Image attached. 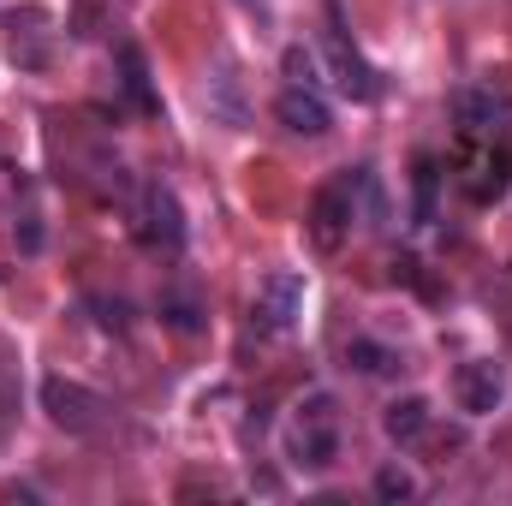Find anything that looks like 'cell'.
Segmentation results:
<instances>
[{"instance_id": "obj_1", "label": "cell", "mask_w": 512, "mask_h": 506, "mask_svg": "<svg viewBox=\"0 0 512 506\" xmlns=\"http://www.w3.org/2000/svg\"><path fill=\"white\" fill-rule=\"evenodd\" d=\"M286 459L298 471H328L340 459V405H334V393L298 399V411L286 423Z\"/></svg>"}, {"instance_id": "obj_2", "label": "cell", "mask_w": 512, "mask_h": 506, "mask_svg": "<svg viewBox=\"0 0 512 506\" xmlns=\"http://www.w3.org/2000/svg\"><path fill=\"white\" fill-rule=\"evenodd\" d=\"M453 185L471 203H495L512 185L507 143H495V131H459V143H453Z\"/></svg>"}, {"instance_id": "obj_3", "label": "cell", "mask_w": 512, "mask_h": 506, "mask_svg": "<svg viewBox=\"0 0 512 506\" xmlns=\"http://www.w3.org/2000/svg\"><path fill=\"white\" fill-rule=\"evenodd\" d=\"M358 185H364V167L316 185V197H310V239H316V251H340L346 245V233L358 221Z\"/></svg>"}, {"instance_id": "obj_4", "label": "cell", "mask_w": 512, "mask_h": 506, "mask_svg": "<svg viewBox=\"0 0 512 506\" xmlns=\"http://www.w3.org/2000/svg\"><path fill=\"white\" fill-rule=\"evenodd\" d=\"M42 405L66 435H96V429H108V411H114L102 393H90L72 376H42Z\"/></svg>"}, {"instance_id": "obj_5", "label": "cell", "mask_w": 512, "mask_h": 506, "mask_svg": "<svg viewBox=\"0 0 512 506\" xmlns=\"http://www.w3.org/2000/svg\"><path fill=\"white\" fill-rule=\"evenodd\" d=\"M322 54H328V72H334V84H340V96H352V102H376L382 96V78H376V66L346 42V30H340V0H328V30H322Z\"/></svg>"}, {"instance_id": "obj_6", "label": "cell", "mask_w": 512, "mask_h": 506, "mask_svg": "<svg viewBox=\"0 0 512 506\" xmlns=\"http://www.w3.org/2000/svg\"><path fill=\"white\" fill-rule=\"evenodd\" d=\"M298 316H304V274H292V268H274V274L256 286L251 322L262 328V334H286Z\"/></svg>"}, {"instance_id": "obj_7", "label": "cell", "mask_w": 512, "mask_h": 506, "mask_svg": "<svg viewBox=\"0 0 512 506\" xmlns=\"http://www.w3.org/2000/svg\"><path fill=\"white\" fill-rule=\"evenodd\" d=\"M501 393H507V376H501L495 358H471V364L453 376V399H459L465 417H489V411L501 405Z\"/></svg>"}, {"instance_id": "obj_8", "label": "cell", "mask_w": 512, "mask_h": 506, "mask_svg": "<svg viewBox=\"0 0 512 506\" xmlns=\"http://www.w3.org/2000/svg\"><path fill=\"white\" fill-rule=\"evenodd\" d=\"M274 114H280V126L298 131V137H328V126H334V114H328V102L316 96V84H286V90L274 96Z\"/></svg>"}, {"instance_id": "obj_9", "label": "cell", "mask_w": 512, "mask_h": 506, "mask_svg": "<svg viewBox=\"0 0 512 506\" xmlns=\"http://www.w3.org/2000/svg\"><path fill=\"white\" fill-rule=\"evenodd\" d=\"M507 114H512V102L495 84H465V90H453V120H459V131H501Z\"/></svg>"}, {"instance_id": "obj_10", "label": "cell", "mask_w": 512, "mask_h": 506, "mask_svg": "<svg viewBox=\"0 0 512 506\" xmlns=\"http://www.w3.org/2000/svg\"><path fill=\"white\" fill-rule=\"evenodd\" d=\"M143 239L161 245V251H179L185 245V221H179V197L167 185H149L143 191Z\"/></svg>"}, {"instance_id": "obj_11", "label": "cell", "mask_w": 512, "mask_h": 506, "mask_svg": "<svg viewBox=\"0 0 512 506\" xmlns=\"http://www.w3.org/2000/svg\"><path fill=\"white\" fill-rule=\"evenodd\" d=\"M382 429L387 441H399V447H411L423 429H429V399H417V393H405V399H393L382 411Z\"/></svg>"}, {"instance_id": "obj_12", "label": "cell", "mask_w": 512, "mask_h": 506, "mask_svg": "<svg viewBox=\"0 0 512 506\" xmlns=\"http://www.w3.org/2000/svg\"><path fill=\"white\" fill-rule=\"evenodd\" d=\"M346 358H352L364 376H387V370L399 364V358H393L387 346H376V340H352V346H346Z\"/></svg>"}, {"instance_id": "obj_13", "label": "cell", "mask_w": 512, "mask_h": 506, "mask_svg": "<svg viewBox=\"0 0 512 506\" xmlns=\"http://www.w3.org/2000/svg\"><path fill=\"white\" fill-rule=\"evenodd\" d=\"M376 495H382V501H417V477H411L405 465H382V471H376Z\"/></svg>"}, {"instance_id": "obj_14", "label": "cell", "mask_w": 512, "mask_h": 506, "mask_svg": "<svg viewBox=\"0 0 512 506\" xmlns=\"http://www.w3.org/2000/svg\"><path fill=\"white\" fill-rule=\"evenodd\" d=\"M286 72H292V84H316V54L286 48Z\"/></svg>"}]
</instances>
